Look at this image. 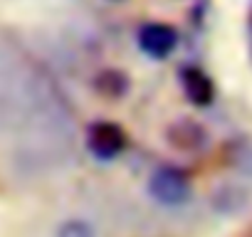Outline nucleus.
I'll use <instances>...</instances> for the list:
<instances>
[{"label":"nucleus","instance_id":"f257e3e1","mask_svg":"<svg viewBox=\"0 0 252 237\" xmlns=\"http://www.w3.org/2000/svg\"><path fill=\"white\" fill-rule=\"evenodd\" d=\"M149 193L166 207H178L190 198V180L176 166H161L149 178Z\"/></svg>","mask_w":252,"mask_h":237},{"label":"nucleus","instance_id":"f03ea898","mask_svg":"<svg viewBox=\"0 0 252 237\" xmlns=\"http://www.w3.org/2000/svg\"><path fill=\"white\" fill-rule=\"evenodd\" d=\"M87 148L99 161H111L126 148V134L114 121H94L87 129Z\"/></svg>","mask_w":252,"mask_h":237},{"label":"nucleus","instance_id":"7ed1b4c3","mask_svg":"<svg viewBox=\"0 0 252 237\" xmlns=\"http://www.w3.org/2000/svg\"><path fill=\"white\" fill-rule=\"evenodd\" d=\"M136 42H139L144 55H149L154 59H163L176 50L178 32L166 23H146V25H141V30L136 35Z\"/></svg>","mask_w":252,"mask_h":237},{"label":"nucleus","instance_id":"20e7f679","mask_svg":"<svg viewBox=\"0 0 252 237\" xmlns=\"http://www.w3.org/2000/svg\"><path fill=\"white\" fill-rule=\"evenodd\" d=\"M168 144L183 153H198L208 146V131L203 124L193 118H178L176 124L168 126Z\"/></svg>","mask_w":252,"mask_h":237},{"label":"nucleus","instance_id":"39448f33","mask_svg":"<svg viewBox=\"0 0 252 237\" xmlns=\"http://www.w3.org/2000/svg\"><path fill=\"white\" fill-rule=\"evenodd\" d=\"M181 84H183L186 96H188L195 106H208V104H213V99H215V84H213V79H210L203 69H198V67H186V69L181 72Z\"/></svg>","mask_w":252,"mask_h":237},{"label":"nucleus","instance_id":"423d86ee","mask_svg":"<svg viewBox=\"0 0 252 237\" xmlns=\"http://www.w3.org/2000/svg\"><path fill=\"white\" fill-rule=\"evenodd\" d=\"M94 87H96V91H99L101 96H106V99H119V96L126 91V87H129V82H126V77H124L121 72H116V69H104V72L96 74Z\"/></svg>","mask_w":252,"mask_h":237},{"label":"nucleus","instance_id":"0eeeda50","mask_svg":"<svg viewBox=\"0 0 252 237\" xmlns=\"http://www.w3.org/2000/svg\"><path fill=\"white\" fill-rule=\"evenodd\" d=\"M57 237H94V232L84 222H67V225L60 227Z\"/></svg>","mask_w":252,"mask_h":237}]
</instances>
